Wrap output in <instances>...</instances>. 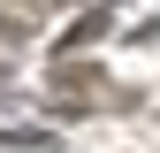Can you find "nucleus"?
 Here are the masks:
<instances>
[{"mask_svg": "<svg viewBox=\"0 0 160 153\" xmlns=\"http://www.w3.org/2000/svg\"><path fill=\"white\" fill-rule=\"evenodd\" d=\"M46 100H53V115H92V107L114 100V76H107V61L53 54V61H46Z\"/></svg>", "mask_w": 160, "mask_h": 153, "instance_id": "obj_1", "label": "nucleus"}, {"mask_svg": "<svg viewBox=\"0 0 160 153\" xmlns=\"http://www.w3.org/2000/svg\"><path fill=\"white\" fill-rule=\"evenodd\" d=\"M46 23V0H0V38H31Z\"/></svg>", "mask_w": 160, "mask_h": 153, "instance_id": "obj_2", "label": "nucleus"}, {"mask_svg": "<svg viewBox=\"0 0 160 153\" xmlns=\"http://www.w3.org/2000/svg\"><path fill=\"white\" fill-rule=\"evenodd\" d=\"M107 23H114V0H99V8H84V15L69 23V38H61V54H84V46H92V38L107 31Z\"/></svg>", "mask_w": 160, "mask_h": 153, "instance_id": "obj_3", "label": "nucleus"}, {"mask_svg": "<svg viewBox=\"0 0 160 153\" xmlns=\"http://www.w3.org/2000/svg\"><path fill=\"white\" fill-rule=\"evenodd\" d=\"M0 153H61L53 130H23V123H0Z\"/></svg>", "mask_w": 160, "mask_h": 153, "instance_id": "obj_4", "label": "nucleus"}]
</instances>
